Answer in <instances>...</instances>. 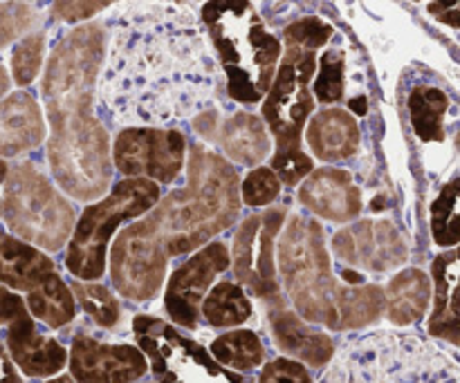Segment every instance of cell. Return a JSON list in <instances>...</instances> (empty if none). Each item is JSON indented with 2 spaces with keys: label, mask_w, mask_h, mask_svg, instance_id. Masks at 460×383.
<instances>
[{
  "label": "cell",
  "mask_w": 460,
  "mask_h": 383,
  "mask_svg": "<svg viewBox=\"0 0 460 383\" xmlns=\"http://www.w3.org/2000/svg\"><path fill=\"white\" fill-rule=\"evenodd\" d=\"M119 0H54L52 16L63 22H84Z\"/></svg>",
  "instance_id": "d590c367"
},
{
  "label": "cell",
  "mask_w": 460,
  "mask_h": 383,
  "mask_svg": "<svg viewBox=\"0 0 460 383\" xmlns=\"http://www.w3.org/2000/svg\"><path fill=\"white\" fill-rule=\"evenodd\" d=\"M22 3H27V0H22Z\"/></svg>",
  "instance_id": "f6af8a7d"
},
{
  "label": "cell",
  "mask_w": 460,
  "mask_h": 383,
  "mask_svg": "<svg viewBox=\"0 0 460 383\" xmlns=\"http://www.w3.org/2000/svg\"><path fill=\"white\" fill-rule=\"evenodd\" d=\"M0 383H22L21 375H18L16 366H13L12 357H9L7 348L0 344Z\"/></svg>",
  "instance_id": "f35d334b"
},
{
  "label": "cell",
  "mask_w": 460,
  "mask_h": 383,
  "mask_svg": "<svg viewBox=\"0 0 460 383\" xmlns=\"http://www.w3.org/2000/svg\"><path fill=\"white\" fill-rule=\"evenodd\" d=\"M344 52L328 49L317 61L319 72H314L313 97L319 103H337L344 97Z\"/></svg>",
  "instance_id": "f546056e"
},
{
  "label": "cell",
  "mask_w": 460,
  "mask_h": 383,
  "mask_svg": "<svg viewBox=\"0 0 460 383\" xmlns=\"http://www.w3.org/2000/svg\"><path fill=\"white\" fill-rule=\"evenodd\" d=\"M48 383H76V381L72 379L70 375H58V377H54V379H49Z\"/></svg>",
  "instance_id": "60d3db41"
},
{
  "label": "cell",
  "mask_w": 460,
  "mask_h": 383,
  "mask_svg": "<svg viewBox=\"0 0 460 383\" xmlns=\"http://www.w3.org/2000/svg\"><path fill=\"white\" fill-rule=\"evenodd\" d=\"M106 45L102 22L76 25L49 52L40 85L49 121V170L58 188L79 202L99 200L112 182L111 137L97 117Z\"/></svg>",
  "instance_id": "7a4b0ae2"
},
{
  "label": "cell",
  "mask_w": 460,
  "mask_h": 383,
  "mask_svg": "<svg viewBox=\"0 0 460 383\" xmlns=\"http://www.w3.org/2000/svg\"><path fill=\"white\" fill-rule=\"evenodd\" d=\"M70 290L72 294H75L76 305H81V309H84L99 327L112 330V327L119 326L121 305L108 287L97 285L94 281H76L75 278V281L70 283Z\"/></svg>",
  "instance_id": "83f0119b"
},
{
  "label": "cell",
  "mask_w": 460,
  "mask_h": 383,
  "mask_svg": "<svg viewBox=\"0 0 460 383\" xmlns=\"http://www.w3.org/2000/svg\"><path fill=\"white\" fill-rule=\"evenodd\" d=\"M9 88H12V76L4 70V65H0V99L7 97Z\"/></svg>",
  "instance_id": "ab89813d"
},
{
  "label": "cell",
  "mask_w": 460,
  "mask_h": 383,
  "mask_svg": "<svg viewBox=\"0 0 460 383\" xmlns=\"http://www.w3.org/2000/svg\"><path fill=\"white\" fill-rule=\"evenodd\" d=\"M67 366L76 383H135L148 372V361L139 348L103 344L85 335L72 339Z\"/></svg>",
  "instance_id": "5bb4252c"
},
{
  "label": "cell",
  "mask_w": 460,
  "mask_h": 383,
  "mask_svg": "<svg viewBox=\"0 0 460 383\" xmlns=\"http://www.w3.org/2000/svg\"><path fill=\"white\" fill-rule=\"evenodd\" d=\"M431 236L438 247L460 245V179L445 184L431 205Z\"/></svg>",
  "instance_id": "f1b7e54d"
},
{
  "label": "cell",
  "mask_w": 460,
  "mask_h": 383,
  "mask_svg": "<svg viewBox=\"0 0 460 383\" xmlns=\"http://www.w3.org/2000/svg\"><path fill=\"white\" fill-rule=\"evenodd\" d=\"M0 205L9 231L36 249L57 254L70 240L76 222L75 209L31 161L9 166Z\"/></svg>",
  "instance_id": "52a82bcc"
},
{
  "label": "cell",
  "mask_w": 460,
  "mask_h": 383,
  "mask_svg": "<svg viewBox=\"0 0 460 383\" xmlns=\"http://www.w3.org/2000/svg\"><path fill=\"white\" fill-rule=\"evenodd\" d=\"M27 314V305L21 296L9 287L0 285V326H9L18 317Z\"/></svg>",
  "instance_id": "8d00e7d4"
},
{
  "label": "cell",
  "mask_w": 460,
  "mask_h": 383,
  "mask_svg": "<svg viewBox=\"0 0 460 383\" xmlns=\"http://www.w3.org/2000/svg\"><path fill=\"white\" fill-rule=\"evenodd\" d=\"M385 317L394 326L420 323L431 303V278L422 269L409 267L395 274L385 290Z\"/></svg>",
  "instance_id": "603a6c76"
},
{
  "label": "cell",
  "mask_w": 460,
  "mask_h": 383,
  "mask_svg": "<svg viewBox=\"0 0 460 383\" xmlns=\"http://www.w3.org/2000/svg\"><path fill=\"white\" fill-rule=\"evenodd\" d=\"M0 215H3V205H0Z\"/></svg>",
  "instance_id": "ee69618b"
},
{
  "label": "cell",
  "mask_w": 460,
  "mask_h": 383,
  "mask_svg": "<svg viewBox=\"0 0 460 383\" xmlns=\"http://www.w3.org/2000/svg\"><path fill=\"white\" fill-rule=\"evenodd\" d=\"M456 146H458V151H460V133L456 135Z\"/></svg>",
  "instance_id": "7bdbcfd3"
},
{
  "label": "cell",
  "mask_w": 460,
  "mask_h": 383,
  "mask_svg": "<svg viewBox=\"0 0 460 383\" xmlns=\"http://www.w3.org/2000/svg\"><path fill=\"white\" fill-rule=\"evenodd\" d=\"M4 344L13 366L27 377H54L67 366V350L52 336L40 335L30 312L9 323Z\"/></svg>",
  "instance_id": "e0dca14e"
},
{
  "label": "cell",
  "mask_w": 460,
  "mask_h": 383,
  "mask_svg": "<svg viewBox=\"0 0 460 383\" xmlns=\"http://www.w3.org/2000/svg\"><path fill=\"white\" fill-rule=\"evenodd\" d=\"M209 350L216 361L238 372H250L265 361L263 341L252 330L225 332L211 341Z\"/></svg>",
  "instance_id": "4316f807"
},
{
  "label": "cell",
  "mask_w": 460,
  "mask_h": 383,
  "mask_svg": "<svg viewBox=\"0 0 460 383\" xmlns=\"http://www.w3.org/2000/svg\"><path fill=\"white\" fill-rule=\"evenodd\" d=\"M332 34H335V30L326 21L317 16H305L286 27L283 40H286V48H301L317 52L319 48H323L331 40Z\"/></svg>",
  "instance_id": "836d02e7"
},
{
  "label": "cell",
  "mask_w": 460,
  "mask_h": 383,
  "mask_svg": "<svg viewBox=\"0 0 460 383\" xmlns=\"http://www.w3.org/2000/svg\"><path fill=\"white\" fill-rule=\"evenodd\" d=\"M259 383H314L308 368L296 359H274L265 363L259 375Z\"/></svg>",
  "instance_id": "e575fe53"
},
{
  "label": "cell",
  "mask_w": 460,
  "mask_h": 383,
  "mask_svg": "<svg viewBox=\"0 0 460 383\" xmlns=\"http://www.w3.org/2000/svg\"><path fill=\"white\" fill-rule=\"evenodd\" d=\"M229 265H232V258L223 242H207L205 247L193 251L191 258L184 260L166 281L164 309L171 321L178 323L180 327L193 330L200 318L207 292L220 274L227 272Z\"/></svg>",
  "instance_id": "4fadbf2b"
},
{
  "label": "cell",
  "mask_w": 460,
  "mask_h": 383,
  "mask_svg": "<svg viewBox=\"0 0 460 383\" xmlns=\"http://www.w3.org/2000/svg\"><path fill=\"white\" fill-rule=\"evenodd\" d=\"M216 139L227 160L241 166H259L272 151L268 124L254 112H234L220 124Z\"/></svg>",
  "instance_id": "7402d4cb"
},
{
  "label": "cell",
  "mask_w": 460,
  "mask_h": 383,
  "mask_svg": "<svg viewBox=\"0 0 460 383\" xmlns=\"http://www.w3.org/2000/svg\"><path fill=\"white\" fill-rule=\"evenodd\" d=\"M202 22L227 79L229 99L259 103L268 94L281 58V40L268 31L250 0H209Z\"/></svg>",
  "instance_id": "8992f818"
},
{
  "label": "cell",
  "mask_w": 460,
  "mask_h": 383,
  "mask_svg": "<svg viewBox=\"0 0 460 383\" xmlns=\"http://www.w3.org/2000/svg\"><path fill=\"white\" fill-rule=\"evenodd\" d=\"M45 58V34L30 31L16 43L12 52V79L13 83L25 88L39 76Z\"/></svg>",
  "instance_id": "4dcf8cb0"
},
{
  "label": "cell",
  "mask_w": 460,
  "mask_h": 383,
  "mask_svg": "<svg viewBox=\"0 0 460 383\" xmlns=\"http://www.w3.org/2000/svg\"><path fill=\"white\" fill-rule=\"evenodd\" d=\"M431 283L434 309L427 330L436 339L460 348V247L431 263Z\"/></svg>",
  "instance_id": "d6986e66"
},
{
  "label": "cell",
  "mask_w": 460,
  "mask_h": 383,
  "mask_svg": "<svg viewBox=\"0 0 460 383\" xmlns=\"http://www.w3.org/2000/svg\"><path fill=\"white\" fill-rule=\"evenodd\" d=\"M286 224V209L270 206L238 224L232 240V272L238 285L263 303L286 300L277 272V242Z\"/></svg>",
  "instance_id": "30bf717a"
},
{
  "label": "cell",
  "mask_w": 460,
  "mask_h": 383,
  "mask_svg": "<svg viewBox=\"0 0 460 383\" xmlns=\"http://www.w3.org/2000/svg\"><path fill=\"white\" fill-rule=\"evenodd\" d=\"M111 155L112 166L124 178L171 184L180 178L187 164V139L178 130L133 126L117 133Z\"/></svg>",
  "instance_id": "8fae6325"
},
{
  "label": "cell",
  "mask_w": 460,
  "mask_h": 383,
  "mask_svg": "<svg viewBox=\"0 0 460 383\" xmlns=\"http://www.w3.org/2000/svg\"><path fill=\"white\" fill-rule=\"evenodd\" d=\"M283 182L270 166H256L241 182V202L247 206H268L281 193Z\"/></svg>",
  "instance_id": "d6a6232c"
},
{
  "label": "cell",
  "mask_w": 460,
  "mask_h": 383,
  "mask_svg": "<svg viewBox=\"0 0 460 383\" xmlns=\"http://www.w3.org/2000/svg\"><path fill=\"white\" fill-rule=\"evenodd\" d=\"M268 323L277 348L304 366L323 368L335 354L337 344L332 336L313 327V323L288 308L286 300L268 303Z\"/></svg>",
  "instance_id": "2e32d148"
},
{
  "label": "cell",
  "mask_w": 460,
  "mask_h": 383,
  "mask_svg": "<svg viewBox=\"0 0 460 383\" xmlns=\"http://www.w3.org/2000/svg\"><path fill=\"white\" fill-rule=\"evenodd\" d=\"M7 170H9V166L4 164V160H0V184L4 182V175H7Z\"/></svg>",
  "instance_id": "b9f144b4"
},
{
  "label": "cell",
  "mask_w": 460,
  "mask_h": 383,
  "mask_svg": "<svg viewBox=\"0 0 460 383\" xmlns=\"http://www.w3.org/2000/svg\"><path fill=\"white\" fill-rule=\"evenodd\" d=\"M160 200V184L144 178H124L103 197L88 205L67 240L66 267L76 281H99L108 267V245L115 231L142 218Z\"/></svg>",
  "instance_id": "ba28073f"
},
{
  "label": "cell",
  "mask_w": 460,
  "mask_h": 383,
  "mask_svg": "<svg viewBox=\"0 0 460 383\" xmlns=\"http://www.w3.org/2000/svg\"><path fill=\"white\" fill-rule=\"evenodd\" d=\"M299 202L317 218L337 224L350 222L362 213V193L353 175L335 166L313 170L301 182Z\"/></svg>",
  "instance_id": "9a60e30c"
},
{
  "label": "cell",
  "mask_w": 460,
  "mask_h": 383,
  "mask_svg": "<svg viewBox=\"0 0 460 383\" xmlns=\"http://www.w3.org/2000/svg\"><path fill=\"white\" fill-rule=\"evenodd\" d=\"M305 142L314 157L323 161H341L355 155L359 146V126L350 112L326 108L310 117Z\"/></svg>",
  "instance_id": "ffe728a7"
},
{
  "label": "cell",
  "mask_w": 460,
  "mask_h": 383,
  "mask_svg": "<svg viewBox=\"0 0 460 383\" xmlns=\"http://www.w3.org/2000/svg\"><path fill=\"white\" fill-rule=\"evenodd\" d=\"M281 231L277 242L279 283L301 318L332 332H349L385 317L386 299L380 285L349 283L332 269L317 220L292 215Z\"/></svg>",
  "instance_id": "3957f363"
},
{
  "label": "cell",
  "mask_w": 460,
  "mask_h": 383,
  "mask_svg": "<svg viewBox=\"0 0 460 383\" xmlns=\"http://www.w3.org/2000/svg\"><path fill=\"white\" fill-rule=\"evenodd\" d=\"M218 65L198 18L175 3H133L112 21L97 108L121 128L164 126L205 112Z\"/></svg>",
  "instance_id": "6da1fadb"
},
{
  "label": "cell",
  "mask_w": 460,
  "mask_h": 383,
  "mask_svg": "<svg viewBox=\"0 0 460 383\" xmlns=\"http://www.w3.org/2000/svg\"><path fill=\"white\" fill-rule=\"evenodd\" d=\"M54 272L52 258L45 251L0 229V285L30 292Z\"/></svg>",
  "instance_id": "44dd1931"
},
{
  "label": "cell",
  "mask_w": 460,
  "mask_h": 383,
  "mask_svg": "<svg viewBox=\"0 0 460 383\" xmlns=\"http://www.w3.org/2000/svg\"><path fill=\"white\" fill-rule=\"evenodd\" d=\"M332 256L346 267L364 274H389L409 260V247L391 220L367 218L337 231Z\"/></svg>",
  "instance_id": "7c38bea8"
},
{
  "label": "cell",
  "mask_w": 460,
  "mask_h": 383,
  "mask_svg": "<svg viewBox=\"0 0 460 383\" xmlns=\"http://www.w3.org/2000/svg\"><path fill=\"white\" fill-rule=\"evenodd\" d=\"M39 21V13L22 0H3L0 3V49L30 34Z\"/></svg>",
  "instance_id": "1f68e13d"
},
{
  "label": "cell",
  "mask_w": 460,
  "mask_h": 383,
  "mask_svg": "<svg viewBox=\"0 0 460 383\" xmlns=\"http://www.w3.org/2000/svg\"><path fill=\"white\" fill-rule=\"evenodd\" d=\"M25 305L31 318L40 321L49 330H58V327L75 321L76 317L75 294L57 272L45 278L34 290L27 292Z\"/></svg>",
  "instance_id": "cb8c5ba5"
},
{
  "label": "cell",
  "mask_w": 460,
  "mask_h": 383,
  "mask_svg": "<svg viewBox=\"0 0 460 383\" xmlns=\"http://www.w3.org/2000/svg\"><path fill=\"white\" fill-rule=\"evenodd\" d=\"M184 169L187 184L160 197L135 222L164 260L193 254L241 215V179L229 160L205 144H193Z\"/></svg>",
  "instance_id": "277c9868"
},
{
  "label": "cell",
  "mask_w": 460,
  "mask_h": 383,
  "mask_svg": "<svg viewBox=\"0 0 460 383\" xmlns=\"http://www.w3.org/2000/svg\"><path fill=\"white\" fill-rule=\"evenodd\" d=\"M317 383H460V363L422 336L377 330L346 339Z\"/></svg>",
  "instance_id": "5b68a950"
},
{
  "label": "cell",
  "mask_w": 460,
  "mask_h": 383,
  "mask_svg": "<svg viewBox=\"0 0 460 383\" xmlns=\"http://www.w3.org/2000/svg\"><path fill=\"white\" fill-rule=\"evenodd\" d=\"M48 137L43 110L25 90L0 99V160L25 155Z\"/></svg>",
  "instance_id": "ac0fdd59"
},
{
  "label": "cell",
  "mask_w": 460,
  "mask_h": 383,
  "mask_svg": "<svg viewBox=\"0 0 460 383\" xmlns=\"http://www.w3.org/2000/svg\"><path fill=\"white\" fill-rule=\"evenodd\" d=\"M200 314L211 327H236L252 317V300L238 283L223 281L207 292Z\"/></svg>",
  "instance_id": "d4e9b609"
},
{
  "label": "cell",
  "mask_w": 460,
  "mask_h": 383,
  "mask_svg": "<svg viewBox=\"0 0 460 383\" xmlns=\"http://www.w3.org/2000/svg\"><path fill=\"white\" fill-rule=\"evenodd\" d=\"M317 72V52L301 48H286L272 85L263 99V121L272 130L277 151L274 157L301 152V133L313 117V79Z\"/></svg>",
  "instance_id": "9c48e42d"
},
{
  "label": "cell",
  "mask_w": 460,
  "mask_h": 383,
  "mask_svg": "<svg viewBox=\"0 0 460 383\" xmlns=\"http://www.w3.org/2000/svg\"><path fill=\"white\" fill-rule=\"evenodd\" d=\"M427 12L443 25L460 30V0H431Z\"/></svg>",
  "instance_id": "74e56055"
},
{
  "label": "cell",
  "mask_w": 460,
  "mask_h": 383,
  "mask_svg": "<svg viewBox=\"0 0 460 383\" xmlns=\"http://www.w3.org/2000/svg\"><path fill=\"white\" fill-rule=\"evenodd\" d=\"M447 94L434 85H418L409 94V117L411 126L422 142H443V121L447 115Z\"/></svg>",
  "instance_id": "484cf974"
}]
</instances>
